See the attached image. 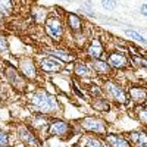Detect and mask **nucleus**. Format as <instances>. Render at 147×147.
Segmentation results:
<instances>
[{"label":"nucleus","instance_id":"20e7f679","mask_svg":"<svg viewBox=\"0 0 147 147\" xmlns=\"http://www.w3.org/2000/svg\"><path fill=\"white\" fill-rule=\"evenodd\" d=\"M105 91H106V94L110 97V99L115 100V102L119 103V105H125V103L128 102L125 91L122 90V88H121V85H118L116 82L107 81V82L105 84Z\"/></svg>","mask_w":147,"mask_h":147},{"label":"nucleus","instance_id":"423d86ee","mask_svg":"<svg viewBox=\"0 0 147 147\" xmlns=\"http://www.w3.org/2000/svg\"><path fill=\"white\" fill-rule=\"evenodd\" d=\"M19 71L27 80H35L37 78V68L35 63L30 57H22L19 60Z\"/></svg>","mask_w":147,"mask_h":147},{"label":"nucleus","instance_id":"dca6fc26","mask_svg":"<svg viewBox=\"0 0 147 147\" xmlns=\"http://www.w3.org/2000/svg\"><path fill=\"white\" fill-rule=\"evenodd\" d=\"M131 141L136 144V147H147V134L144 131H136L129 134Z\"/></svg>","mask_w":147,"mask_h":147},{"label":"nucleus","instance_id":"9d476101","mask_svg":"<svg viewBox=\"0 0 147 147\" xmlns=\"http://www.w3.org/2000/svg\"><path fill=\"white\" fill-rule=\"evenodd\" d=\"M6 77H7V80L10 81V84L13 85V87H16V88H19V90H22L24 87H25V81L21 78V75L18 74V71H16L15 68L9 66V68L6 69Z\"/></svg>","mask_w":147,"mask_h":147},{"label":"nucleus","instance_id":"c85d7f7f","mask_svg":"<svg viewBox=\"0 0 147 147\" xmlns=\"http://www.w3.org/2000/svg\"><path fill=\"white\" fill-rule=\"evenodd\" d=\"M2 19H3V15L0 13V25H2Z\"/></svg>","mask_w":147,"mask_h":147},{"label":"nucleus","instance_id":"f03ea898","mask_svg":"<svg viewBox=\"0 0 147 147\" xmlns=\"http://www.w3.org/2000/svg\"><path fill=\"white\" fill-rule=\"evenodd\" d=\"M44 30H46V34L50 37L52 40L59 41L60 38H62V35H63V24H62V21H60L57 16L50 15L46 19Z\"/></svg>","mask_w":147,"mask_h":147},{"label":"nucleus","instance_id":"5701e85b","mask_svg":"<svg viewBox=\"0 0 147 147\" xmlns=\"http://www.w3.org/2000/svg\"><path fill=\"white\" fill-rule=\"evenodd\" d=\"M93 106H94L97 110H109V107H110V105H109V102H107L106 99H97V100L93 103Z\"/></svg>","mask_w":147,"mask_h":147},{"label":"nucleus","instance_id":"7c9ffc66","mask_svg":"<svg viewBox=\"0 0 147 147\" xmlns=\"http://www.w3.org/2000/svg\"><path fill=\"white\" fill-rule=\"evenodd\" d=\"M6 147H9V146H6Z\"/></svg>","mask_w":147,"mask_h":147},{"label":"nucleus","instance_id":"2eb2a0df","mask_svg":"<svg viewBox=\"0 0 147 147\" xmlns=\"http://www.w3.org/2000/svg\"><path fill=\"white\" fill-rule=\"evenodd\" d=\"M49 55L59 59V60H62V62H72L74 57H75L72 53H69L68 50H63V49H55V50H52V52L49 50Z\"/></svg>","mask_w":147,"mask_h":147},{"label":"nucleus","instance_id":"f8f14e48","mask_svg":"<svg viewBox=\"0 0 147 147\" xmlns=\"http://www.w3.org/2000/svg\"><path fill=\"white\" fill-rule=\"evenodd\" d=\"M103 44H102V41L99 40V38H94L93 41H91V44L88 46V49H87V53H88V56L90 57H93V59H100V56L103 55Z\"/></svg>","mask_w":147,"mask_h":147},{"label":"nucleus","instance_id":"1a4fd4ad","mask_svg":"<svg viewBox=\"0 0 147 147\" xmlns=\"http://www.w3.org/2000/svg\"><path fill=\"white\" fill-rule=\"evenodd\" d=\"M18 136H19V140L25 144L27 147H38V146H40L38 140H37V137L34 136V132H31V131H30L28 128H25V127L19 128Z\"/></svg>","mask_w":147,"mask_h":147},{"label":"nucleus","instance_id":"b1692460","mask_svg":"<svg viewBox=\"0 0 147 147\" xmlns=\"http://www.w3.org/2000/svg\"><path fill=\"white\" fill-rule=\"evenodd\" d=\"M84 143H85L84 147H105L100 140H97V138H94V137H87Z\"/></svg>","mask_w":147,"mask_h":147},{"label":"nucleus","instance_id":"412c9836","mask_svg":"<svg viewBox=\"0 0 147 147\" xmlns=\"http://www.w3.org/2000/svg\"><path fill=\"white\" fill-rule=\"evenodd\" d=\"M136 115L140 122H143L144 125H147V106H138L136 109Z\"/></svg>","mask_w":147,"mask_h":147},{"label":"nucleus","instance_id":"a211bd4d","mask_svg":"<svg viewBox=\"0 0 147 147\" xmlns=\"http://www.w3.org/2000/svg\"><path fill=\"white\" fill-rule=\"evenodd\" d=\"M74 72H75V75H78V77H90V68L82 62H78L74 66Z\"/></svg>","mask_w":147,"mask_h":147},{"label":"nucleus","instance_id":"f257e3e1","mask_svg":"<svg viewBox=\"0 0 147 147\" xmlns=\"http://www.w3.org/2000/svg\"><path fill=\"white\" fill-rule=\"evenodd\" d=\"M31 102L34 105V107L38 110L40 113H46V115H50L55 113L59 110L57 102H56V97H53L49 91L46 90H37L32 97H31Z\"/></svg>","mask_w":147,"mask_h":147},{"label":"nucleus","instance_id":"393cba45","mask_svg":"<svg viewBox=\"0 0 147 147\" xmlns=\"http://www.w3.org/2000/svg\"><path fill=\"white\" fill-rule=\"evenodd\" d=\"M102 6L106 10H113L116 7V2L115 0H102Z\"/></svg>","mask_w":147,"mask_h":147},{"label":"nucleus","instance_id":"39448f33","mask_svg":"<svg viewBox=\"0 0 147 147\" xmlns=\"http://www.w3.org/2000/svg\"><path fill=\"white\" fill-rule=\"evenodd\" d=\"M69 124L66 121L56 119L47 127V136L49 137H63L66 132H69Z\"/></svg>","mask_w":147,"mask_h":147},{"label":"nucleus","instance_id":"c756f323","mask_svg":"<svg viewBox=\"0 0 147 147\" xmlns=\"http://www.w3.org/2000/svg\"><path fill=\"white\" fill-rule=\"evenodd\" d=\"M146 90H147V84H146Z\"/></svg>","mask_w":147,"mask_h":147},{"label":"nucleus","instance_id":"ddd939ff","mask_svg":"<svg viewBox=\"0 0 147 147\" xmlns=\"http://www.w3.org/2000/svg\"><path fill=\"white\" fill-rule=\"evenodd\" d=\"M106 143L110 147H131L128 140H125L124 137L118 136V134H107V136H106Z\"/></svg>","mask_w":147,"mask_h":147},{"label":"nucleus","instance_id":"6e6552de","mask_svg":"<svg viewBox=\"0 0 147 147\" xmlns=\"http://www.w3.org/2000/svg\"><path fill=\"white\" fill-rule=\"evenodd\" d=\"M40 68L41 71L44 72H49V74H53V72H59L62 71V60H59L56 57H44L40 60Z\"/></svg>","mask_w":147,"mask_h":147},{"label":"nucleus","instance_id":"9b49d317","mask_svg":"<svg viewBox=\"0 0 147 147\" xmlns=\"http://www.w3.org/2000/svg\"><path fill=\"white\" fill-rule=\"evenodd\" d=\"M129 97L132 99V102H136L137 105H141L147 100V90L144 87H131L129 88Z\"/></svg>","mask_w":147,"mask_h":147},{"label":"nucleus","instance_id":"a878e982","mask_svg":"<svg viewBox=\"0 0 147 147\" xmlns=\"http://www.w3.org/2000/svg\"><path fill=\"white\" fill-rule=\"evenodd\" d=\"M7 144H9V136H7V132L0 131V147H6Z\"/></svg>","mask_w":147,"mask_h":147},{"label":"nucleus","instance_id":"aec40b11","mask_svg":"<svg viewBox=\"0 0 147 147\" xmlns=\"http://www.w3.org/2000/svg\"><path fill=\"white\" fill-rule=\"evenodd\" d=\"M32 16H34L35 22L41 24V22H43L44 19H47V18H46V16H47V10H46V9H43V7L34 9V12H32Z\"/></svg>","mask_w":147,"mask_h":147},{"label":"nucleus","instance_id":"0eeeda50","mask_svg":"<svg viewBox=\"0 0 147 147\" xmlns=\"http://www.w3.org/2000/svg\"><path fill=\"white\" fill-rule=\"evenodd\" d=\"M106 62L110 65V68H115V69H124L128 65V59L125 57L124 53L121 52H112L107 55V60Z\"/></svg>","mask_w":147,"mask_h":147},{"label":"nucleus","instance_id":"7ed1b4c3","mask_svg":"<svg viewBox=\"0 0 147 147\" xmlns=\"http://www.w3.org/2000/svg\"><path fill=\"white\" fill-rule=\"evenodd\" d=\"M81 127H82V129L93 132V134H99V136H106V132H107L105 122L99 118H93V116L84 118L81 121Z\"/></svg>","mask_w":147,"mask_h":147},{"label":"nucleus","instance_id":"6ab92c4d","mask_svg":"<svg viewBox=\"0 0 147 147\" xmlns=\"http://www.w3.org/2000/svg\"><path fill=\"white\" fill-rule=\"evenodd\" d=\"M12 9H13V6H12V0H0V13L2 15H10L12 13Z\"/></svg>","mask_w":147,"mask_h":147},{"label":"nucleus","instance_id":"f3484780","mask_svg":"<svg viewBox=\"0 0 147 147\" xmlns=\"http://www.w3.org/2000/svg\"><path fill=\"white\" fill-rule=\"evenodd\" d=\"M68 27L74 32H80L82 30V22H81L80 16L74 15V13H68Z\"/></svg>","mask_w":147,"mask_h":147},{"label":"nucleus","instance_id":"cd10ccee","mask_svg":"<svg viewBox=\"0 0 147 147\" xmlns=\"http://www.w3.org/2000/svg\"><path fill=\"white\" fill-rule=\"evenodd\" d=\"M141 13H143L144 16H147V5H143V6H141Z\"/></svg>","mask_w":147,"mask_h":147},{"label":"nucleus","instance_id":"4468645a","mask_svg":"<svg viewBox=\"0 0 147 147\" xmlns=\"http://www.w3.org/2000/svg\"><path fill=\"white\" fill-rule=\"evenodd\" d=\"M91 66L99 75H109L110 71H112V68L106 60H100V59H94L91 62Z\"/></svg>","mask_w":147,"mask_h":147},{"label":"nucleus","instance_id":"bb28decb","mask_svg":"<svg viewBox=\"0 0 147 147\" xmlns=\"http://www.w3.org/2000/svg\"><path fill=\"white\" fill-rule=\"evenodd\" d=\"M7 52V41L6 38L0 34V53H6Z\"/></svg>","mask_w":147,"mask_h":147},{"label":"nucleus","instance_id":"4be33fe9","mask_svg":"<svg viewBox=\"0 0 147 147\" xmlns=\"http://www.w3.org/2000/svg\"><path fill=\"white\" fill-rule=\"evenodd\" d=\"M125 34H127L128 37H131L132 40H136V41H140V43H144V44H147V40L144 38V37H143L141 34H138L137 31H132V30H127V31H125Z\"/></svg>","mask_w":147,"mask_h":147}]
</instances>
